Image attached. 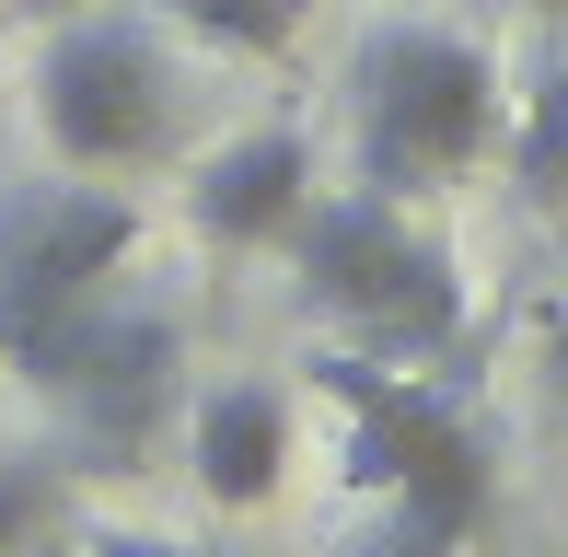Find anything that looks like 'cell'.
Instances as JSON below:
<instances>
[{
	"instance_id": "obj_2",
	"label": "cell",
	"mask_w": 568,
	"mask_h": 557,
	"mask_svg": "<svg viewBox=\"0 0 568 557\" xmlns=\"http://www.w3.org/2000/svg\"><path fill=\"white\" fill-rule=\"evenodd\" d=\"M278 256H291L302 314H314L337 348L442 361V348L464 337V256L406 210V198H372V186L302 198V221L278 233Z\"/></svg>"
},
{
	"instance_id": "obj_11",
	"label": "cell",
	"mask_w": 568,
	"mask_h": 557,
	"mask_svg": "<svg viewBox=\"0 0 568 557\" xmlns=\"http://www.w3.org/2000/svg\"><path fill=\"white\" fill-rule=\"evenodd\" d=\"M59 476H70V465H47V453H12V465H0V557L59 512Z\"/></svg>"
},
{
	"instance_id": "obj_13",
	"label": "cell",
	"mask_w": 568,
	"mask_h": 557,
	"mask_svg": "<svg viewBox=\"0 0 568 557\" xmlns=\"http://www.w3.org/2000/svg\"><path fill=\"white\" fill-rule=\"evenodd\" d=\"M546 372H557V395H568V291H557V314H546Z\"/></svg>"
},
{
	"instance_id": "obj_7",
	"label": "cell",
	"mask_w": 568,
	"mask_h": 557,
	"mask_svg": "<svg viewBox=\"0 0 568 557\" xmlns=\"http://www.w3.org/2000/svg\"><path fill=\"white\" fill-rule=\"evenodd\" d=\"M302 198H314V140L302 129H244L186 174V233L210 256H267L302 221Z\"/></svg>"
},
{
	"instance_id": "obj_8",
	"label": "cell",
	"mask_w": 568,
	"mask_h": 557,
	"mask_svg": "<svg viewBox=\"0 0 568 557\" xmlns=\"http://www.w3.org/2000/svg\"><path fill=\"white\" fill-rule=\"evenodd\" d=\"M291 453H302V395L267 384V372L210 384L197 418H186V465H197V499H210V512H267Z\"/></svg>"
},
{
	"instance_id": "obj_15",
	"label": "cell",
	"mask_w": 568,
	"mask_h": 557,
	"mask_svg": "<svg viewBox=\"0 0 568 557\" xmlns=\"http://www.w3.org/2000/svg\"><path fill=\"white\" fill-rule=\"evenodd\" d=\"M523 12H534V23H546V36H568V0H523Z\"/></svg>"
},
{
	"instance_id": "obj_10",
	"label": "cell",
	"mask_w": 568,
	"mask_h": 557,
	"mask_svg": "<svg viewBox=\"0 0 568 557\" xmlns=\"http://www.w3.org/2000/svg\"><path fill=\"white\" fill-rule=\"evenodd\" d=\"M151 23H174V36L221 47V59H278V47L314 23V0H140Z\"/></svg>"
},
{
	"instance_id": "obj_5",
	"label": "cell",
	"mask_w": 568,
	"mask_h": 557,
	"mask_svg": "<svg viewBox=\"0 0 568 557\" xmlns=\"http://www.w3.org/2000/svg\"><path fill=\"white\" fill-rule=\"evenodd\" d=\"M12 384L59 418V465L70 476H128L151 453V429L174 418V395H186V325H174L163 302L93 291Z\"/></svg>"
},
{
	"instance_id": "obj_6",
	"label": "cell",
	"mask_w": 568,
	"mask_h": 557,
	"mask_svg": "<svg viewBox=\"0 0 568 557\" xmlns=\"http://www.w3.org/2000/svg\"><path fill=\"white\" fill-rule=\"evenodd\" d=\"M140 256V210L93 174H36L0 186V372H23L93 291H116V267Z\"/></svg>"
},
{
	"instance_id": "obj_9",
	"label": "cell",
	"mask_w": 568,
	"mask_h": 557,
	"mask_svg": "<svg viewBox=\"0 0 568 557\" xmlns=\"http://www.w3.org/2000/svg\"><path fill=\"white\" fill-rule=\"evenodd\" d=\"M499 151H510V174H523L534 210L568 221V36H546V59H534L523 105L499 117Z\"/></svg>"
},
{
	"instance_id": "obj_4",
	"label": "cell",
	"mask_w": 568,
	"mask_h": 557,
	"mask_svg": "<svg viewBox=\"0 0 568 557\" xmlns=\"http://www.w3.org/2000/svg\"><path fill=\"white\" fill-rule=\"evenodd\" d=\"M36 129L70 174H140L163 163L186 129V70H174V23L93 0L59 12V36L36 47Z\"/></svg>"
},
{
	"instance_id": "obj_14",
	"label": "cell",
	"mask_w": 568,
	"mask_h": 557,
	"mask_svg": "<svg viewBox=\"0 0 568 557\" xmlns=\"http://www.w3.org/2000/svg\"><path fill=\"white\" fill-rule=\"evenodd\" d=\"M12 557H82V546H70V535H59V523H36V535H23Z\"/></svg>"
},
{
	"instance_id": "obj_3",
	"label": "cell",
	"mask_w": 568,
	"mask_h": 557,
	"mask_svg": "<svg viewBox=\"0 0 568 557\" xmlns=\"http://www.w3.org/2000/svg\"><path fill=\"white\" fill-rule=\"evenodd\" d=\"M499 151V59L464 23L395 12L348 59V163L372 198H442Z\"/></svg>"
},
{
	"instance_id": "obj_12",
	"label": "cell",
	"mask_w": 568,
	"mask_h": 557,
	"mask_svg": "<svg viewBox=\"0 0 568 557\" xmlns=\"http://www.w3.org/2000/svg\"><path fill=\"white\" fill-rule=\"evenodd\" d=\"M82 557H197V546H174V535H140V523H93V535H70Z\"/></svg>"
},
{
	"instance_id": "obj_16",
	"label": "cell",
	"mask_w": 568,
	"mask_h": 557,
	"mask_svg": "<svg viewBox=\"0 0 568 557\" xmlns=\"http://www.w3.org/2000/svg\"><path fill=\"white\" fill-rule=\"evenodd\" d=\"M12 12H47V23H59V12H93V0H12Z\"/></svg>"
},
{
	"instance_id": "obj_1",
	"label": "cell",
	"mask_w": 568,
	"mask_h": 557,
	"mask_svg": "<svg viewBox=\"0 0 568 557\" xmlns=\"http://www.w3.org/2000/svg\"><path fill=\"white\" fill-rule=\"evenodd\" d=\"M302 372L337 407V476H348V499L383 512L395 557H464L487 535L499 453H487V418L453 384H429V361H372V348L325 337Z\"/></svg>"
}]
</instances>
